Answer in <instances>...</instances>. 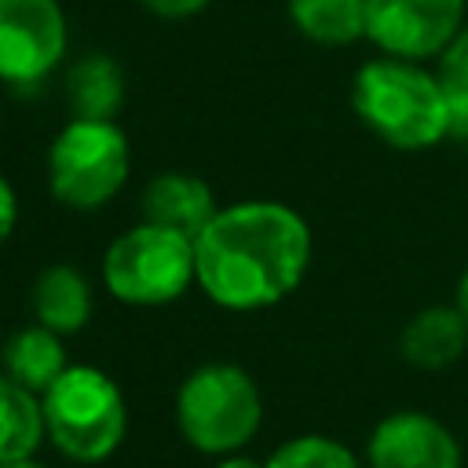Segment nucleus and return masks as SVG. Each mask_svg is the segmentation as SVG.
Returning a JSON list of instances; mask_svg holds the SVG:
<instances>
[{"mask_svg":"<svg viewBox=\"0 0 468 468\" xmlns=\"http://www.w3.org/2000/svg\"><path fill=\"white\" fill-rule=\"evenodd\" d=\"M311 252V227L292 205L267 197L234 201L194 238L197 285L227 311H263L300 289Z\"/></svg>","mask_w":468,"mask_h":468,"instance_id":"obj_1","label":"nucleus"},{"mask_svg":"<svg viewBox=\"0 0 468 468\" xmlns=\"http://www.w3.org/2000/svg\"><path fill=\"white\" fill-rule=\"evenodd\" d=\"M351 110L362 128L391 150L417 154L450 139V106L435 69L420 62L377 55L355 69Z\"/></svg>","mask_w":468,"mask_h":468,"instance_id":"obj_2","label":"nucleus"},{"mask_svg":"<svg viewBox=\"0 0 468 468\" xmlns=\"http://www.w3.org/2000/svg\"><path fill=\"white\" fill-rule=\"evenodd\" d=\"M48 442L77 464H102L117 453L128 431V406L121 384L99 366H66L40 395Z\"/></svg>","mask_w":468,"mask_h":468,"instance_id":"obj_3","label":"nucleus"},{"mask_svg":"<svg viewBox=\"0 0 468 468\" xmlns=\"http://www.w3.org/2000/svg\"><path fill=\"white\" fill-rule=\"evenodd\" d=\"M176 424L197 453H238L263 424L260 384L238 362H205L176 391Z\"/></svg>","mask_w":468,"mask_h":468,"instance_id":"obj_4","label":"nucleus"},{"mask_svg":"<svg viewBox=\"0 0 468 468\" xmlns=\"http://www.w3.org/2000/svg\"><path fill=\"white\" fill-rule=\"evenodd\" d=\"M102 285L110 296L132 307H161L197 285L194 238L161 227L135 223L117 234L102 256Z\"/></svg>","mask_w":468,"mask_h":468,"instance_id":"obj_5","label":"nucleus"},{"mask_svg":"<svg viewBox=\"0 0 468 468\" xmlns=\"http://www.w3.org/2000/svg\"><path fill=\"white\" fill-rule=\"evenodd\" d=\"M132 150L117 121H84L69 124L48 146V190L66 208H102L128 183Z\"/></svg>","mask_w":468,"mask_h":468,"instance_id":"obj_6","label":"nucleus"},{"mask_svg":"<svg viewBox=\"0 0 468 468\" xmlns=\"http://www.w3.org/2000/svg\"><path fill=\"white\" fill-rule=\"evenodd\" d=\"M69 44L58 0H0V80L26 91L48 80Z\"/></svg>","mask_w":468,"mask_h":468,"instance_id":"obj_7","label":"nucleus"},{"mask_svg":"<svg viewBox=\"0 0 468 468\" xmlns=\"http://www.w3.org/2000/svg\"><path fill=\"white\" fill-rule=\"evenodd\" d=\"M464 0H369L366 40L380 55L428 62L464 29Z\"/></svg>","mask_w":468,"mask_h":468,"instance_id":"obj_8","label":"nucleus"},{"mask_svg":"<svg viewBox=\"0 0 468 468\" xmlns=\"http://www.w3.org/2000/svg\"><path fill=\"white\" fill-rule=\"evenodd\" d=\"M369 468H464L457 435L424 410L380 417L366 439Z\"/></svg>","mask_w":468,"mask_h":468,"instance_id":"obj_9","label":"nucleus"},{"mask_svg":"<svg viewBox=\"0 0 468 468\" xmlns=\"http://www.w3.org/2000/svg\"><path fill=\"white\" fill-rule=\"evenodd\" d=\"M468 351V318L457 303L420 307L399 333V355L420 373H442Z\"/></svg>","mask_w":468,"mask_h":468,"instance_id":"obj_10","label":"nucleus"},{"mask_svg":"<svg viewBox=\"0 0 468 468\" xmlns=\"http://www.w3.org/2000/svg\"><path fill=\"white\" fill-rule=\"evenodd\" d=\"M216 212L219 205L212 197V186L190 172H161L143 190V216L186 238H197Z\"/></svg>","mask_w":468,"mask_h":468,"instance_id":"obj_11","label":"nucleus"},{"mask_svg":"<svg viewBox=\"0 0 468 468\" xmlns=\"http://www.w3.org/2000/svg\"><path fill=\"white\" fill-rule=\"evenodd\" d=\"M29 303H33V314L40 325L55 329L58 336H69V333L84 329L91 318V285L77 267L51 263L37 274Z\"/></svg>","mask_w":468,"mask_h":468,"instance_id":"obj_12","label":"nucleus"},{"mask_svg":"<svg viewBox=\"0 0 468 468\" xmlns=\"http://www.w3.org/2000/svg\"><path fill=\"white\" fill-rule=\"evenodd\" d=\"M0 366H4L7 377H15L18 384H26L29 391L44 395V391L58 380V373L69 366V358H66L62 336H58L55 329L33 322V325L15 329V333L4 340V347H0Z\"/></svg>","mask_w":468,"mask_h":468,"instance_id":"obj_13","label":"nucleus"},{"mask_svg":"<svg viewBox=\"0 0 468 468\" xmlns=\"http://www.w3.org/2000/svg\"><path fill=\"white\" fill-rule=\"evenodd\" d=\"M66 102H69V117L113 121L117 110L124 106V73L117 58L102 51L77 58L66 73Z\"/></svg>","mask_w":468,"mask_h":468,"instance_id":"obj_14","label":"nucleus"},{"mask_svg":"<svg viewBox=\"0 0 468 468\" xmlns=\"http://www.w3.org/2000/svg\"><path fill=\"white\" fill-rule=\"evenodd\" d=\"M292 29L318 48H347L366 37L369 0H285Z\"/></svg>","mask_w":468,"mask_h":468,"instance_id":"obj_15","label":"nucleus"},{"mask_svg":"<svg viewBox=\"0 0 468 468\" xmlns=\"http://www.w3.org/2000/svg\"><path fill=\"white\" fill-rule=\"evenodd\" d=\"M48 439L40 395L0 369V464L26 461Z\"/></svg>","mask_w":468,"mask_h":468,"instance_id":"obj_16","label":"nucleus"},{"mask_svg":"<svg viewBox=\"0 0 468 468\" xmlns=\"http://www.w3.org/2000/svg\"><path fill=\"white\" fill-rule=\"evenodd\" d=\"M263 468H369L366 457H358L351 446L329 435H296L282 442Z\"/></svg>","mask_w":468,"mask_h":468,"instance_id":"obj_17","label":"nucleus"},{"mask_svg":"<svg viewBox=\"0 0 468 468\" xmlns=\"http://www.w3.org/2000/svg\"><path fill=\"white\" fill-rule=\"evenodd\" d=\"M435 77L450 106V135L468 139V26L435 58Z\"/></svg>","mask_w":468,"mask_h":468,"instance_id":"obj_18","label":"nucleus"},{"mask_svg":"<svg viewBox=\"0 0 468 468\" xmlns=\"http://www.w3.org/2000/svg\"><path fill=\"white\" fill-rule=\"evenodd\" d=\"M150 15H157V18H168V22H183V18H194V15H201L212 0H139Z\"/></svg>","mask_w":468,"mask_h":468,"instance_id":"obj_19","label":"nucleus"},{"mask_svg":"<svg viewBox=\"0 0 468 468\" xmlns=\"http://www.w3.org/2000/svg\"><path fill=\"white\" fill-rule=\"evenodd\" d=\"M15 223H18V197H15L11 183L0 176V245L11 238Z\"/></svg>","mask_w":468,"mask_h":468,"instance_id":"obj_20","label":"nucleus"},{"mask_svg":"<svg viewBox=\"0 0 468 468\" xmlns=\"http://www.w3.org/2000/svg\"><path fill=\"white\" fill-rule=\"evenodd\" d=\"M216 468H263V461L245 457V453L238 450V453H223V457H216Z\"/></svg>","mask_w":468,"mask_h":468,"instance_id":"obj_21","label":"nucleus"},{"mask_svg":"<svg viewBox=\"0 0 468 468\" xmlns=\"http://www.w3.org/2000/svg\"><path fill=\"white\" fill-rule=\"evenodd\" d=\"M453 303H457V311L468 318V263H464V271H461V278H457V289H453Z\"/></svg>","mask_w":468,"mask_h":468,"instance_id":"obj_22","label":"nucleus"},{"mask_svg":"<svg viewBox=\"0 0 468 468\" xmlns=\"http://www.w3.org/2000/svg\"><path fill=\"white\" fill-rule=\"evenodd\" d=\"M0 468H48V464H40V461L26 457V461H11V464H0Z\"/></svg>","mask_w":468,"mask_h":468,"instance_id":"obj_23","label":"nucleus"}]
</instances>
